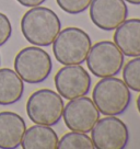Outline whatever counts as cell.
Returning <instances> with one entry per match:
<instances>
[{"instance_id":"obj_1","label":"cell","mask_w":140,"mask_h":149,"mask_svg":"<svg viewBox=\"0 0 140 149\" xmlns=\"http://www.w3.org/2000/svg\"><path fill=\"white\" fill-rule=\"evenodd\" d=\"M61 30L59 17L46 7H33L21 19V32L32 45L51 46Z\"/></svg>"},{"instance_id":"obj_2","label":"cell","mask_w":140,"mask_h":149,"mask_svg":"<svg viewBox=\"0 0 140 149\" xmlns=\"http://www.w3.org/2000/svg\"><path fill=\"white\" fill-rule=\"evenodd\" d=\"M92 100L101 114L105 116H117L126 111L131 102L130 89L124 80L114 77H105L96 82L92 92Z\"/></svg>"},{"instance_id":"obj_3","label":"cell","mask_w":140,"mask_h":149,"mask_svg":"<svg viewBox=\"0 0 140 149\" xmlns=\"http://www.w3.org/2000/svg\"><path fill=\"white\" fill-rule=\"evenodd\" d=\"M92 46L88 33L82 29L70 26L60 30L53 42V53L61 65H82Z\"/></svg>"},{"instance_id":"obj_4","label":"cell","mask_w":140,"mask_h":149,"mask_svg":"<svg viewBox=\"0 0 140 149\" xmlns=\"http://www.w3.org/2000/svg\"><path fill=\"white\" fill-rule=\"evenodd\" d=\"M14 70L24 82L36 84L44 82L53 70L49 54L40 46H28L17 54Z\"/></svg>"},{"instance_id":"obj_5","label":"cell","mask_w":140,"mask_h":149,"mask_svg":"<svg viewBox=\"0 0 140 149\" xmlns=\"http://www.w3.org/2000/svg\"><path fill=\"white\" fill-rule=\"evenodd\" d=\"M64 107L65 103L59 93L51 89H40L28 99L26 114L35 124L54 126L61 120Z\"/></svg>"},{"instance_id":"obj_6","label":"cell","mask_w":140,"mask_h":149,"mask_svg":"<svg viewBox=\"0 0 140 149\" xmlns=\"http://www.w3.org/2000/svg\"><path fill=\"white\" fill-rule=\"evenodd\" d=\"M85 61L91 74L98 78H105L119 74L125 58L114 42L101 41L91 46Z\"/></svg>"},{"instance_id":"obj_7","label":"cell","mask_w":140,"mask_h":149,"mask_svg":"<svg viewBox=\"0 0 140 149\" xmlns=\"http://www.w3.org/2000/svg\"><path fill=\"white\" fill-rule=\"evenodd\" d=\"M91 138L98 149H124L129 141V130L121 118L106 116L93 126Z\"/></svg>"},{"instance_id":"obj_8","label":"cell","mask_w":140,"mask_h":149,"mask_svg":"<svg viewBox=\"0 0 140 149\" xmlns=\"http://www.w3.org/2000/svg\"><path fill=\"white\" fill-rule=\"evenodd\" d=\"M100 111L87 95L69 100L64 107L62 118L70 130L89 133L100 120Z\"/></svg>"},{"instance_id":"obj_9","label":"cell","mask_w":140,"mask_h":149,"mask_svg":"<svg viewBox=\"0 0 140 149\" xmlns=\"http://www.w3.org/2000/svg\"><path fill=\"white\" fill-rule=\"evenodd\" d=\"M55 87L66 100L87 95L91 88L90 74L81 65H66L55 74Z\"/></svg>"},{"instance_id":"obj_10","label":"cell","mask_w":140,"mask_h":149,"mask_svg":"<svg viewBox=\"0 0 140 149\" xmlns=\"http://www.w3.org/2000/svg\"><path fill=\"white\" fill-rule=\"evenodd\" d=\"M89 8L91 21L103 31L116 30L128 17L125 0H92Z\"/></svg>"},{"instance_id":"obj_11","label":"cell","mask_w":140,"mask_h":149,"mask_svg":"<svg viewBox=\"0 0 140 149\" xmlns=\"http://www.w3.org/2000/svg\"><path fill=\"white\" fill-rule=\"evenodd\" d=\"M25 130L26 124L21 115L11 111L0 112V149L18 148Z\"/></svg>"},{"instance_id":"obj_12","label":"cell","mask_w":140,"mask_h":149,"mask_svg":"<svg viewBox=\"0 0 140 149\" xmlns=\"http://www.w3.org/2000/svg\"><path fill=\"white\" fill-rule=\"evenodd\" d=\"M114 43L121 51L124 56H140V19L125 20L115 30Z\"/></svg>"},{"instance_id":"obj_13","label":"cell","mask_w":140,"mask_h":149,"mask_svg":"<svg viewBox=\"0 0 140 149\" xmlns=\"http://www.w3.org/2000/svg\"><path fill=\"white\" fill-rule=\"evenodd\" d=\"M58 135L51 126L35 124L25 130L21 145L23 149H57Z\"/></svg>"},{"instance_id":"obj_14","label":"cell","mask_w":140,"mask_h":149,"mask_svg":"<svg viewBox=\"0 0 140 149\" xmlns=\"http://www.w3.org/2000/svg\"><path fill=\"white\" fill-rule=\"evenodd\" d=\"M24 93V81L15 70L0 69V105H12L19 102Z\"/></svg>"},{"instance_id":"obj_15","label":"cell","mask_w":140,"mask_h":149,"mask_svg":"<svg viewBox=\"0 0 140 149\" xmlns=\"http://www.w3.org/2000/svg\"><path fill=\"white\" fill-rule=\"evenodd\" d=\"M58 149H95L92 138L87 133L73 132L67 133L58 141Z\"/></svg>"},{"instance_id":"obj_16","label":"cell","mask_w":140,"mask_h":149,"mask_svg":"<svg viewBox=\"0 0 140 149\" xmlns=\"http://www.w3.org/2000/svg\"><path fill=\"white\" fill-rule=\"evenodd\" d=\"M123 80L131 91L140 92V56L135 57L124 66Z\"/></svg>"},{"instance_id":"obj_17","label":"cell","mask_w":140,"mask_h":149,"mask_svg":"<svg viewBox=\"0 0 140 149\" xmlns=\"http://www.w3.org/2000/svg\"><path fill=\"white\" fill-rule=\"evenodd\" d=\"M62 11L69 14H79L87 11L92 0H56Z\"/></svg>"},{"instance_id":"obj_18","label":"cell","mask_w":140,"mask_h":149,"mask_svg":"<svg viewBox=\"0 0 140 149\" xmlns=\"http://www.w3.org/2000/svg\"><path fill=\"white\" fill-rule=\"evenodd\" d=\"M12 35V25L9 18L0 12V47L3 46Z\"/></svg>"},{"instance_id":"obj_19","label":"cell","mask_w":140,"mask_h":149,"mask_svg":"<svg viewBox=\"0 0 140 149\" xmlns=\"http://www.w3.org/2000/svg\"><path fill=\"white\" fill-rule=\"evenodd\" d=\"M21 6L28 7V8H33V7H37L44 3L46 0H17Z\"/></svg>"},{"instance_id":"obj_20","label":"cell","mask_w":140,"mask_h":149,"mask_svg":"<svg viewBox=\"0 0 140 149\" xmlns=\"http://www.w3.org/2000/svg\"><path fill=\"white\" fill-rule=\"evenodd\" d=\"M125 1L128 2V3H131V5H136V6L140 5V0H125Z\"/></svg>"},{"instance_id":"obj_21","label":"cell","mask_w":140,"mask_h":149,"mask_svg":"<svg viewBox=\"0 0 140 149\" xmlns=\"http://www.w3.org/2000/svg\"><path fill=\"white\" fill-rule=\"evenodd\" d=\"M137 109H138V112L140 113V94L137 98Z\"/></svg>"}]
</instances>
